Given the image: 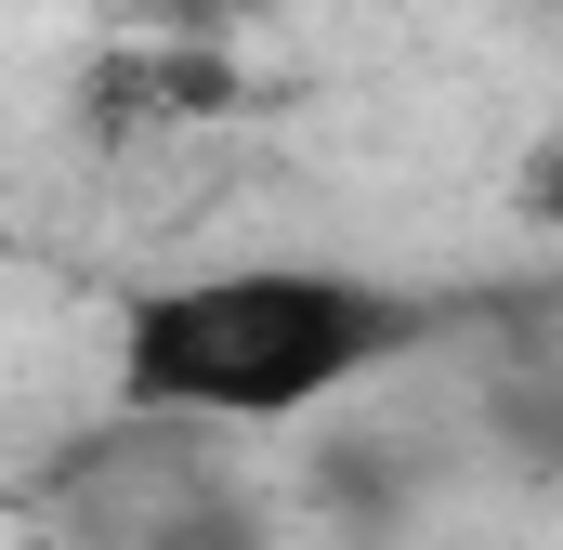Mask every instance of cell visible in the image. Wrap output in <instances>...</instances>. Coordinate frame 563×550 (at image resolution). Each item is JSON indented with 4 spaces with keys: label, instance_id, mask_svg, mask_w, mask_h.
Instances as JSON below:
<instances>
[{
    "label": "cell",
    "instance_id": "cell-1",
    "mask_svg": "<svg viewBox=\"0 0 563 550\" xmlns=\"http://www.w3.org/2000/svg\"><path fill=\"white\" fill-rule=\"evenodd\" d=\"M407 341H420V301H394L380 275L223 263V275H170L119 315V394H132V419H170V432H250V419H301L380 381Z\"/></svg>",
    "mask_w": 563,
    "mask_h": 550
},
{
    "label": "cell",
    "instance_id": "cell-2",
    "mask_svg": "<svg viewBox=\"0 0 563 550\" xmlns=\"http://www.w3.org/2000/svg\"><path fill=\"white\" fill-rule=\"evenodd\" d=\"M92 485H79V538L92 550H263L250 538V498L197 459V446H106V459H79Z\"/></svg>",
    "mask_w": 563,
    "mask_h": 550
}]
</instances>
